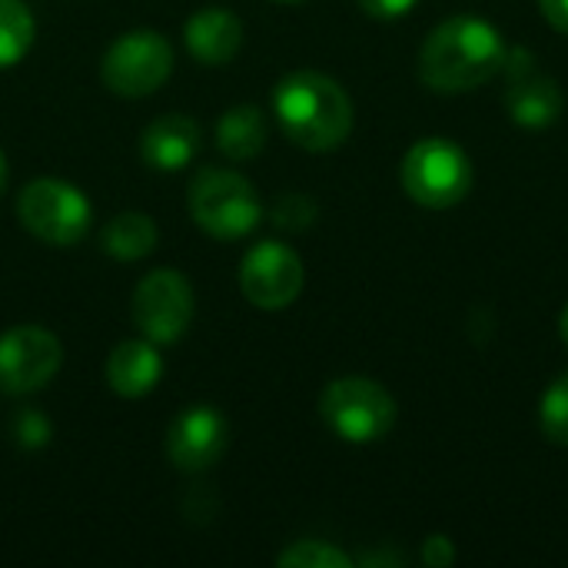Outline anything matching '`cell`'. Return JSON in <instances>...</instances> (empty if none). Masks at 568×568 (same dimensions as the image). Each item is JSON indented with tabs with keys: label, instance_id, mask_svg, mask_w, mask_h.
I'll list each match as a JSON object with an SVG mask.
<instances>
[{
	"label": "cell",
	"instance_id": "obj_1",
	"mask_svg": "<svg viewBox=\"0 0 568 568\" xmlns=\"http://www.w3.org/2000/svg\"><path fill=\"white\" fill-rule=\"evenodd\" d=\"M506 40L483 17L459 13L429 30L419 50V77L436 93H469L503 70Z\"/></svg>",
	"mask_w": 568,
	"mask_h": 568
},
{
	"label": "cell",
	"instance_id": "obj_25",
	"mask_svg": "<svg viewBox=\"0 0 568 568\" xmlns=\"http://www.w3.org/2000/svg\"><path fill=\"white\" fill-rule=\"evenodd\" d=\"M539 7L556 30L568 33V0H539Z\"/></svg>",
	"mask_w": 568,
	"mask_h": 568
},
{
	"label": "cell",
	"instance_id": "obj_27",
	"mask_svg": "<svg viewBox=\"0 0 568 568\" xmlns=\"http://www.w3.org/2000/svg\"><path fill=\"white\" fill-rule=\"evenodd\" d=\"M3 183H7V160H3V153H0V193H3Z\"/></svg>",
	"mask_w": 568,
	"mask_h": 568
},
{
	"label": "cell",
	"instance_id": "obj_15",
	"mask_svg": "<svg viewBox=\"0 0 568 568\" xmlns=\"http://www.w3.org/2000/svg\"><path fill=\"white\" fill-rule=\"evenodd\" d=\"M163 376V359L150 339H126L106 359V386L116 396H146Z\"/></svg>",
	"mask_w": 568,
	"mask_h": 568
},
{
	"label": "cell",
	"instance_id": "obj_16",
	"mask_svg": "<svg viewBox=\"0 0 568 568\" xmlns=\"http://www.w3.org/2000/svg\"><path fill=\"white\" fill-rule=\"evenodd\" d=\"M216 143L230 160H253L266 146V116L260 106H233L216 126Z\"/></svg>",
	"mask_w": 568,
	"mask_h": 568
},
{
	"label": "cell",
	"instance_id": "obj_13",
	"mask_svg": "<svg viewBox=\"0 0 568 568\" xmlns=\"http://www.w3.org/2000/svg\"><path fill=\"white\" fill-rule=\"evenodd\" d=\"M183 40H186L190 53L200 63L220 67V63H230L240 53V47H243V23L226 7H203V10H196L186 20Z\"/></svg>",
	"mask_w": 568,
	"mask_h": 568
},
{
	"label": "cell",
	"instance_id": "obj_18",
	"mask_svg": "<svg viewBox=\"0 0 568 568\" xmlns=\"http://www.w3.org/2000/svg\"><path fill=\"white\" fill-rule=\"evenodd\" d=\"M33 43V17L20 0H0V70L20 63Z\"/></svg>",
	"mask_w": 568,
	"mask_h": 568
},
{
	"label": "cell",
	"instance_id": "obj_11",
	"mask_svg": "<svg viewBox=\"0 0 568 568\" xmlns=\"http://www.w3.org/2000/svg\"><path fill=\"white\" fill-rule=\"evenodd\" d=\"M240 290L260 310H286L303 293V263L286 243H260L240 263Z\"/></svg>",
	"mask_w": 568,
	"mask_h": 568
},
{
	"label": "cell",
	"instance_id": "obj_26",
	"mask_svg": "<svg viewBox=\"0 0 568 568\" xmlns=\"http://www.w3.org/2000/svg\"><path fill=\"white\" fill-rule=\"evenodd\" d=\"M559 336H562V343L568 346V306L562 310V316H559Z\"/></svg>",
	"mask_w": 568,
	"mask_h": 568
},
{
	"label": "cell",
	"instance_id": "obj_2",
	"mask_svg": "<svg viewBox=\"0 0 568 568\" xmlns=\"http://www.w3.org/2000/svg\"><path fill=\"white\" fill-rule=\"evenodd\" d=\"M276 116L286 136L313 153L336 150L353 130V100L326 73L296 70L280 80L273 93Z\"/></svg>",
	"mask_w": 568,
	"mask_h": 568
},
{
	"label": "cell",
	"instance_id": "obj_14",
	"mask_svg": "<svg viewBox=\"0 0 568 568\" xmlns=\"http://www.w3.org/2000/svg\"><path fill=\"white\" fill-rule=\"evenodd\" d=\"M140 150H143V160L153 170L176 173V170H183L196 156V150H200V126H196L193 116L166 113V116H160L156 123L146 126Z\"/></svg>",
	"mask_w": 568,
	"mask_h": 568
},
{
	"label": "cell",
	"instance_id": "obj_7",
	"mask_svg": "<svg viewBox=\"0 0 568 568\" xmlns=\"http://www.w3.org/2000/svg\"><path fill=\"white\" fill-rule=\"evenodd\" d=\"M173 70V47L156 30H130L110 43L100 63L103 83L120 97H146L166 83Z\"/></svg>",
	"mask_w": 568,
	"mask_h": 568
},
{
	"label": "cell",
	"instance_id": "obj_28",
	"mask_svg": "<svg viewBox=\"0 0 568 568\" xmlns=\"http://www.w3.org/2000/svg\"><path fill=\"white\" fill-rule=\"evenodd\" d=\"M276 3H300V0H276Z\"/></svg>",
	"mask_w": 568,
	"mask_h": 568
},
{
	"label": "cell",
	"instance_id": "obj_20",
	"mask_svg": "<svg viewBox=\"0 0 568 568\" xmlns=\"http://www.w3.org/2000/svg\"><path fill=\"white\" fill-rule=\"evenodd\" d=\"M283 568H349L353 559L346 552H339L329 542H316V539H303L296 546H290L280 559Z\"/></svg>",
	"mask_w": 568,
	"mask_h": 568
},
{
	"label": "cell",
	"instance_id": "obj_19",
	"mask_svg": "<svg viewBox=\"0 0 568 568\" xmlns=\"http://www.w3.org/2000/svg\"><path fill=\"white\" fill-rule=\"evenodd\" d=\"M542 436L556 446H568V369L542 393L539 399Z\"/></svg>",
	"mask_w": 568,
	"mask_h": 568
},
{
	"label": "cell",
	"instance_id": "obj_8",
	"mask_svg": "<svg viewBox=\"0 0 568 568\" xmlns=\"http://www.w3.org/2000/svg\"><path fill=\"white\" fill-rule=\"evenodd\" d=\"M133 323L150 343H176L193 320V286L176 270H153L133 290Z\"/></svg>",
	"mask_w": 568,
	"mask_h": 568
},
{
	"label": "cell",
	"instance_id": "obj_5",
	"mask_svg": "<svg viewBox=\"0 0 568 568\" xmlns=\"http://www.w3.org/2000/svg\"><path fill=\"white\" fill-rule=\"evenodd\" d=\"M190 213L203 233L216 240H240L256 230L263 203L246 176L230 170H203L190 186Z\"/></svg>",
	"mask_w": 568,
	"mask_h": 568
},
{
	"label": "cell",
	"instance_id": "obj_22",
	"mask_svg": "<svg viewBox=\"0 0 568 568\" xmlns=\"http://www.w3.org/2000/svg\"><path fill=\"white\" fill-rule=\"evenodd\" d=\"M13 436H20L23 446H43L47 436H50V426H47V419L37 416V413H20V416H17Z\"/></svg>",
	"mask_w": 568,
	"mask_h": 568
},
{
	"label": "cell",
	"instance_id": "obj_23",
	"mask_svg": "<svg viewBox=\"0 0 568 568\" xmlns=\"http://www.w3.org/2000/svg\"><path fill=\"white\" fill-rule=\"evenodd\" d=\"M423 562L433 568H446L456 562V549L446 536H429L423 542Z\"/></svg>",
	"mask_w": 568,
	"mask_h": 568
},
{
	"label": "cell",
	"instance_id": "obj_17",
	"mask_svg": "<svg viewBox=\"0 0 568 568\" xmlns=\"http://www.w3.org/2000/svg\"><path fill=\"white\" fill-rule=\"evenodd\" d=\"M100 243L113 260H143L156 246V226L146 213H120L103 226Z\"/></svg>",
	"mask_w": 568,
	"mask_h": 568
},
{
	"label": "cell",
	"instance_id": "obj_4",
	"mask_svg": "<svg viewBox=\"0 0 568 568\" xmlns=\"http://www.w3.org/2000/svg\"><path fill=\"white\" fill-rule=\"evenodd\" d=\"M403 190L426 210H449L473 190V163L463 146L446 136L413 143L403 160Z\"/></svg>",
	"mask_w": 568,
	"mask_h": 568
},
{
	"label": "cell",
	"instance_id": "obj_21",
	"mask_svg": "<svg viewBox=\"0 0 568 568\" xmlns=\"http://www.w3.org/2000/svg\"><path fill=\"white\" fill-rule=\"evenodd\" d=\"M313 220H316V203L303 193H286L273 206V223L283 230H306Z\"/></svg>",
	"mask_w": 568,
	"mask_h": 568
},
{
	"label": "cell",
	"instance_id": "obj_10",
	"mask_svg": "<svg viewBox=\"0 0 568 568\" xmlns=\"http://www.w3.org/2000/svg\"><path fill=\"white\" fill-rule=\"evenodd\" d=\"M63 363L60 339L43 326H13L0 336V389L27 396L47 386Z\"/></svg>",
	"mask_w": 568,
	"mask_h": 568
},
{
	"label": "cell",
	"instance_id": "obj_9",
	"mask_svg": "<svg viewBox=\"0 0 568 568\" xmlns=\"http://www.w3.org/2000/svg\"><path fill=\"white\" fill-rule=\"evenodd\" d=\"M503 73H506V110L516 126L546 130L562 116L566 93L556 77L539 70V60L532 50L526 47L506 50Z\"/></svg>",
	"mask_w": 568,
	"mask_h": 568
},
{
	"label": "cell",
	"instance_id": "obj_12",
	"mask_svg": "<svg viewBox=\"0 0 568 568\" xmlns=\"http://www.w3.org/2000/svg\"><path fill=\"white\" fill-rule=\"evenodd\" d=\"M226 443H230V426L213 406H193L180 413L166 433V453L180 473H203L216 466Z\"/></svg>",
	"mask_w": 568,
	"mask_h": 568
},
{
	"label": "cell",
	"instance_id": "obj_3",
	"mask_svg": "<svg viewBox=\"0 0 568 568\" xmlns=\"http://www.w3.org/2000/svg\"><path fill=\"white\" fill-rule=\"evenodd\" d=\"M323 423L346 443H379L396 426V399L369 376L333 379L320 396Z\"/></svg>",
	"mask_w": 568,
	"mask_h": 568
},
{
	"label": "cell",
	"instance_id": "obj_6",
	"mask_svg": "<svg viewBox=\"0 0 568 568\" xmlns=\"http://www.w3.org/2000/svg\"><path fill=\"white\" fill-rule=\"evenodd\" d=\"M17 216L37 240L50 246H73L90 230L93 210L77 186L63 180H33L17 200Z\"/></svg>",
	"mask_w": 568,
	"mask_h": 568
},
{
	"label": "cell",
	"instance_id": "obj_24",
	"mask_svg": "<svg viewBox=\"0 0 568 568\" xmlns=\"http://www.w3.org/2000/svg\"><path fill=\"white\" fill-rule=\"evenodd\" d=\"M419 0H359V7L376 17V20H396V17H406Z\"/></svg>",
	"mask_w": 568,
	"mask_h": 568
}]
</instances>
